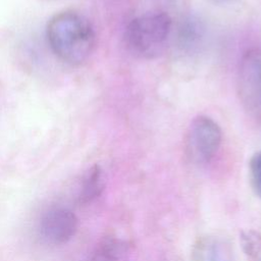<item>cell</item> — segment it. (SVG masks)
Here are the masks:
<instances>
[{
    "mask_svg": "<svg viewBox=\"0 0 261 261\" xmlns=\"http://www.w3.org/2000/svg\"><path fill=\"white\" fill-rule=\"evenodd\" d=\"M47 41L52 52L61 61L79 65L93 53L96 34L84 15L74 11H63L50 19Z\"/></svg>",
    "mask_w": 261,
    "mask_h": 261,
    "instance_id": "1",
    "label": "cell"
},
{
    "mask_svg": "<svg viewBox=\"0 0 261 261\" xmlns=\"http://www.w3.org/2000/svg\"><path fill=\"white\" fill-rule=\"evenodd\" d=\"M172 20L163 11L148 12L132 19L124 31L127 49L139 57L152 58L164 47Z\"/></svg>",
    "mask_w": 261,
    "mask_h": 261,
    "instance_id": "2",
    "label": "cell"
},
{
    "mask_svg": "<svg viewBox=\"0 0 261 261\" xmlns=\"http://www.w3.org/2000/svg\"><path fill=\"white\" fill-rule=\"evenodd\" d=\"M221 140V128L216 121L205 115L197 116L191 122L187 133L188 154L197 163H207L217 153Z\"/></svg>",
    "mask_w": 261,
    "mask_h": 261,
    "instance_id": "3",
    "label": "cell"
},
{
    "mask_svg": "<svg viewBox=\"0 0 261 261\" xmlns=\"http://www.w3.org/2000/svg\"><path fill=\"white\" fill-rule=\"evenodd\" d=\"M239 91L245 107L261 121V48H253L242 57Z\"/></svg>",
    "mask_w": 261,
    "mask_h": 261,
    "instance_id": "4",
    "label": "cell"
},
{
    "mask_svg": "<svg viewBox=\"0 0 261 261\" xmlns=\"http://www.w3.org/2000/svg\"><path fill=\"white\" fill-rule=\"evenodd\" d=\"M77 228L75 214L63 207H55L46 211L40 221V233L42 238L53 245L68 242Z\"/></svg>",
    "mask_w": 261,
    "mask_h": 261,
    "instance_id": "5",
    "label": "cell"
},
{
    "mask_svg": "<svg viewBox=\"0 0 261 261\" xmlns=\"http://www.w3.org/2000/svg\"><path fill=\"white\" fill-rule=\"evenodd\" d=\"M132 256L130 245L115 237H107L96 246L90 261H129Z\"/></svg>",
    "mask_w": 261,
    "mask_h": 261,
    "instance_id": "6",
    "label": "cell"
},
{
    "mask_svg": "<svg viewBox=\"0 0 261 261\" xmlns=\"http://www.w3.org/2000/svg\"><path fill=\"white\" fill-rule=\"evenodd\" d=\"M193 261H231L229 252L222 242L215 238L201 239L195 246Z\"/></svg>",
    "mask_w": 261,
    "mask_h": 261,
    "instance_id": "7",
    "label": "cell"
},
{
    "mask_svg": "<svg viewBox=\"0 0 261 261\" xmlns=\"http://www.w3.org/2000/svg\"><path fill=\"white\" fill-rule=\"evenodd\" d=\"M204 37L202 21L194 16H188L181 20L177 30V40L184 50H193Z\"/></svg>",
    "mask_w": 261,
    "mask_h": 261,
    "instance_id": "8",
    "label": "cell"
},
{
    "mask_svg": "<svg viewBox=\"0 0 261 261\" xmlns=\"http://www.w3.org/2000/svg\"><path fill=\"white\" fill-rule=\"evenodd\" d=\"M104 189V176L102 169L98 166H92L85 174L81 191L79 195V200L82 203H88L100 196Z\"/></svg>",
    "mask_w": 261,
    "mask_h": 261,
    "instance_id": "9",
    "label": "cell"
},
{
    "mask_svg": "<svg viewBox=\"0 0 261 261\" xmlns=\"http://www.w3.org/2000/svg\"><path fill=\"white\" fill-rule=\"evenodd\" d=\"M241 239L245 253L251 259L258 257L261 252V236L256 231L250 230L243 232Z\"/></svg>",
    "mask_w": 261,
    "mask_h": 261,
    "instance_id": "10",
    "label": "cell"
},
{
    "mask_svg": "<svg viewBox=\"0 0 261 261\" xmlns=\"http://www.w3.org/2000/svg\"><path fill=\"white\" fill-rule=\"evenodd\" d=\"M250 178L255 194L261 198V151L253 154L249 163Z\"/></svg>",
    "mask_w": 261,
    "mask_h": 261,
    "instance_id": "11",
    "label": "cell"
},
{
    "mask_svg": "<svg viewBox=\"0 0 261 261\" xmlns=\"http://www.w3.org/2000/svg\"><path fill=\"white\" fill-rule=\"evenodd\" d=\"M214 2H218V3H222V2H228V1H231V0H212Z\"/></svg>",
    "mask_w": 261,
    "mask_h": 261,
    "instance_id": "12",
    "label": "cell"
}]
</instances>
